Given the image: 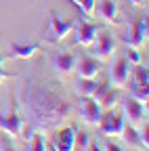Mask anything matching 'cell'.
I'll list each match as a JSON object with an SVG mask.
<instances>
[{
  "label": "cell",
  "instance_id": "cell-1",
  "mask_svg": "<svg viewBox=\"0 0 149 151\" xmlns=\"http://www.w3.org/2000/svg\"><path fill=\"white\" fill-rule=\"evenodd\" d=\"M19 101L25 111V120L32 126V132H46L50 128H57L71 113V105L63 97L32 78L23 80Z\"/></svg>",
  "mask_w": 149,
  "mask_h": 151
},
{
  "label": "cell",
  "instance_id": "cell-2",
  "mask_svg": "<svg viewBox=\"0 0 149 151\" xmlns=\"http://www.w3.org/2000/svg\"><path fill=\"white\" fill-rule=\"evenodd\" d=\"M124 113L122 111H103V116L99 120V128L105 137H120L124 128Z\"/></svg>",
  "mask_w": 149,
  "mask_h": 151
},
{
  "label": "cell",
  "instance_id": "cell-3",
  "mask_svg": "<svg viewBox=\"0 0 149 151\" xmlns=\"http://www.w3.org/2000/svg\"><path fill=\"white\" fill-rule=\"evenodd\" d=\"M23 124H25V120H23V116L19 113V109L15 105H11L6 111L0 113V128L4 132H9L11 137H19Z\"/></svg>",
  "mask_w": 149,
  "mask_h": 151
},
{
  "label": "cell",
  "instance_id": "cell-4",
  "mask_svg": "<svg viewBox=\"0 0 149 151\" xmlns=\"http://www.w3.org/2000/svg\"><path fill=\"white\" fill-rule=\"evenodd\" d=\"M122 107H124V118H128V122L132 124V126H141V124H145V116H147V111H145V107L147 105H143V103H139L137 99H132V97H126L124 101H122Z\"/></svg>",
  "mask_w": 149,
  "mask_h": 151
},
{
  "label": "cell",
  "instance_id": "cell-5",
  "mask_svg": "<svg viewBox=\"0 0 149 151\" xmlns=\"http://www.w3.org/2000/svg\"><path fill=\"white\" fill-rule=\"evenodd\" d=\"M73 29V21L59 19V15L53 9L48 11V32H50V42H59Z\"/></svg>",
  "mask_w": 149,
  "mask_h": 151
},
{
  "label": "cell",
  "instance_id": "cell-6",
  "mask_svg": "<svg viewBox=\"0 0 149 151\" xmlns=\"http://www.w3.org/2000/svg\"><path fill=\"white\" fill-rule=\"evenodd\" d=\"M147 36H149V29H147V17H145V19H137V21L132 23L130 32L124 38V42L130 48H141L147 42Z\"/></svg>",
  "mask_w": 149,
  "mask_h": 151
},
{
  "label": "cell",
  "instance_id": "cell-7",
  "mask_svg": "<svg viewBox=\"0 0 149 151\" xmlns=\"http://www.w3.org/2000/svg\"><path fill=\"white\" fill-rule=\"evenodd\" d=\"M114 50H116V38L111 34H107V32H101L97 36V40H95L92 57L99 59V61H105V59H109V57L114 55Z\"/></svg>",
  "mask_w": 149,
  "mask_h": 151
},
{
  "label": "cell",
  "instance_id": "cell-8",
  "mask_svg": "<svg viewBox=\"0 0 149 151\" xmlns=\"http://www.w3.org/2000/svg\"><path fill=\"white\" fill-rule=\"evenodd\" d=\"M128 73H130V61L126 57H120V59L111 65V71H109V82L114 84V88H124L128 84Z\"/></svg>",
  "mask_w": 149,
  "mask_h": 151
},
{
  "label": "cell",
  "instance_id": "cell-9",
  "mask_svg": "<svg viewBox=\"0 0 149 151\" xmlns=\"http://www.w3.org/2000/svg\"><path fill=\"white\" fill-rule=\"evenodd\" d=\"M80 116L86 124L95 126V124H99V120L103 116V109L92 97H80Z\"/></svg>",
  "mask_w": 149,
  "mask_h": 151
},
{
  "label": "cell",
  "instance_id": "cell-10",
  "mask_svg": "<svg viewBox=\"0 0 149 151\" xmlns=\"http://www.w3.org/2000/svg\"><path fill=\"white\" fill-rule=\"evenodd\" d=\"M99 36V27L95 23H88L84 17L78 19V27H76V42L82 46H92Z\"/></svg>",
  "mask_w": 149,
  "mask_h": 151
},
{
  "label": "cell",
  "instance_id": "cell-11",
  "mask_svg": "<svg viewBox=\"0 0 149 151\" xmlns=\"http://www.w3.org/2000/svg\"><path fill=\"white\" fill-rule=\"evenodd\" d=\"M76 149V130L71 126L61 128L53 139V151H73Z\"/></svg>",
  "mask_w": 149,
  "mask_h": 151
},
{
  "label": "cell",
  "instance_id": "cell-12",
  "mask_svg": "<svg viewBox=\"0 0 149 151\" xmlns=\"http://www.w3.org/2000/svg\"><path fill=\"white\" fill-rule=\"evenodd\" d=\"M38 50H40L38 42H11L9 50H6V57L9 59H30Z\"/></svg>",
  "mask_w": 149,
  "mask_h": 151
},
{
  "label": "cell",
  "instance_id": "cell-13",
  "mask_svg": "<svg viewBox=\"0 0 149 151\" xmlns=\"http://www.w3.org/2000/svg\"><path fill=\"white\" fill-rule=\"evenodd\" d=\"M118 88H109L107 86V82H103V84H99V88H97V92L92 94V99H95L99 105H101V109H109V107H114L116 103H118Z\"/></svg>",
  "mask_w": 149,
  "mask_h": 151
},
{
  "label": "cell",
  "instance_id": "cell-14",
  "mask_svg": "<svg viewBox=\"0 0 149 151\" xmlns=\"http://www.w3.org/2000/svg\"><path fill=\"white\" fill-rule=\"evenodd\" d=\"M76 65H78V76L80 78H95V76H99V71H101V61L95 59V57H86L84 55V57H80V61Z\"/></svg>",
  "mask_w": 149,
  "mask_h": 151
},
{
  "label": "cell",
  "instance_id": "cell-15",
  "mask_svg": "<svg viewBox=\"0 0 149 151\" xmlns=\"http://www.w3.org/2000/svg\"><path fill=\"white\" fill-rule=\"evenodd\" d=\"M53 65L59 73H69L76 69V55L69 52V50H63V52H57L53 57Z\"/></svg>",
  "mask_w": 149,
  "mask_h": 151
},
{
  "label": "cell",
  "instance_id": "cell-16",
  "mask_svg": "<svg viewBox=\"0 0 149 151\" xmlns=\"http://www.w3.org/2000/svg\"><path fill=\"white\" fill-rule=\"evenodd\" d=\"M99 13H101V17L107 23H114V25L120 23V19H118V2L116 0H101Z\"/></svg>",
  "mask_w": 149,
  "mask_h": 151
},
{
  "label": "cell",
  "instance_id": "cell-17",
  "mask_svg": "<svg viewBox=\"0 0 149 151\" xmlns=\"http://www.w3.org/2000/svg\"><path fill=\"white\" fill-rule=\"evenodd\" d=\"M120 137H124V141L130 145V147H135V149H145L147 151V147L143 145V141H141V137H139V130H137V126H132V124H124V128H122V134Z\"/></svg>",
  "mask_w": 149,
  "mask_h": 151
},
{
  "label": "cell",
  "instance_id": "cell-18",
  "mask_svg": "<svg viewBox=\"0 0 149 151\" xmlns=\"http://www.w3.org/2000/svg\"><path fill=\"white\" fill-rule=\"evenodd\" d=\"M97 88H99L97 78H80L76 82V92L80 97H92V94L97 92Z\"/></svg>",
  "mask_w": 149,
  "mask_h": 151
},
{
  "label": "cell",
  "instance_id": "cell-19",
  "mask_svg": "<svg viewBox=\"0 0 149 151\" xmlns=\"http://www.w3.org/2000/svg\"><path fill=\"white\" fill-rule=\"evenodd\" d=\"M27 151H46V139L42 132H32L27 137Z\"/></svg>",
  "mask_w": 149,
  "mask_h": 151
},
{
  "label": "cell",
  "instance_id": "cell-20",
  "mask_svg": "<svg viewBox=\"0 0 149 151\" xmlns=\"http://www.w3.org/2000/svg\"><path fill=\"white\" fill-rule=\"evenodd\" d=\"M147 82H149V69L147 65L139 63L135 67V86H147Z\"/></svg>",
  "mask_w": 149,
  "mask_h": 151
},
{
  "label": "cell",
  "instance_id": "cell-21",
  "mask_svg": "<svg viewBox=\"0 0 149 151\" xmlns=\"http://www.w3.org/2000/svg\"><path fill=\"white\" fill-rule=\"evenodd\" d=\"M130 97L137 99L143 105H147V101H149V86H132V94H130Z\"/></svg>",
  "mask_w": 149,
  "mask_h": 151
},
{
  "label": "cell",
  "instance_id": "cell-22",
  "mask_svg": "<svg viewBox=\"0 0 149 151\" xmlns=\"http://www.w3.org/2000/svg\"><path fill=\"white\" fill-rule=\"evenodd\" d=\"M80 9H82V17L86 19L88 15H92L95 13V0H73Z\"/></svg>",
  "mask_w": 149,
  "mask_h": 151
},
{
  "label": "cell",
  "instance_id": "cell-23",
  "mask_svg": "<svg viewBox=\"0 0 149 151\" xmlns=\"http://www.w3.org/2000/svg\"><path fill=\"white\" fill-rule=\"evenodd\" d=\"M126 59H128L130 63H135V65H139V63L143 61V59H141V52H139L137 48H130V50H128V57H126Z\"/></svg>",
  "mask_w": 149,
  "mask_h": 151
},
{
  "label": "cell",
  "instance_id": "cell-24",
  "mask_svg": "<svg viewBox=\"0 0 149 151\" xmlns=\"http://www.w3.org/2000/svg\"><path fill=\"white\" fill-rule=\"evenodd\" d=\"M9 78H17V73H9L4 67H2V52H0V82H4Z\"/></svg>",
  "mask_w": 149,
  "mask_h": 151
},
{
  "label": "cell",
  "instance_id": "cell-25",
  "mask_svg": "<svg viewBox=\"0 0 149 151\" xmlns=\"http://www.w3.org/2000/svg\"><path fill=\"white\" fill-rule=\"evenodd\" d=\"M88 143H90V137L86 134V132H78V147H80L82 151L86 149V145H88Z\"/></svg>",
  "mask_w": 149,
  "mask_h": 151
},
{
  "label": "cell",
  "instance_id": "cell-26",
  "mask_svg": "<svg viewBox=\"0 0 149 151\" xmlns=\"http://www.w3.org/2000/svg\"><path fill=\"white\" fill-rule=\"evenodd\" d=\"M105 151H122V147L116 145L114 141H107V143H105Z\"/></svg>",
  "mask_w": 149,
  "mask_h": 151
},
{
  "label": "cell",
  "instance_id": "cell-27",
  "mask_svg": "<svg viewBox=\"0 0 149 151\" xmlns=\"http://www.w3.org/2000/svg\"><path fill=\"white\" fill-rule=\"evenodd\" d=\"M84 151H103V149H101V145H97V143H88Z\"/></svg>",
  "mask_w": 149,
  "mask_h": 151
},
{
  "label": "cell",
  "instance_id": "cell-28",
  "mask_svg": "<svg viewBox=\"0 0 149 151\" xmlns=\"http://www.w3.org/2000/svg\"><path fill=\"white\" fill-rule=\"evenodd\" d=\"M130 2H132V4H135V6H141V4H143V2H145V0H130Z\"/></svg>",
  "mask_w": 149,
  "mask_h": 151
},
{
  "label": "cell",
  "instance_id": "cell-29",
  "mask_svg": "<svg viewBox=\"0 0 149 151\" xmlns=\"http://www.w3.org/2000/svg\"><path fill=\"white\" fill-rule=\"evenodd\" d=\"M2 151H15V149H13L11 145H4V147H2Z\"/></svg>",
  "mask_w": 149,
  "mask_h": 151
},
{
  "label": "cell",
  "instance_id": "cell-30",
  "mask_svg": "<svg viewBox=\"0 0 149 151\" xmlns=\"http://www.w3.org/2000/svg\"><path fill=\"white\" fill-rule=\"evenodd\" d=\"M30 2H34V0H30Z\"/></svg>",
  "mask_w": 149,
  "mask_h": 151
}]
</instances>
